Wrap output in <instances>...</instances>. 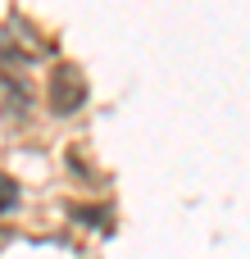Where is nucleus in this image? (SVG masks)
Segmentation results:
<instances>
[{"label":"nucleus","instance_id":"nucleus-1","mask_svg":"<svg viewBox=\"0 0 250 259\" xmlns=\"http://www.w3.org/2000/svg\"><path fill=\"white\" fill-rule=\"evenodd\" d=\"M82 100H87L82 73H77V68H59V73L50 77V105H55V114H73Z\"/></svg>","mask_w":250,"mask_h":259},{"label":"nucleus","instance_id":"nucleus-2","mask_svg":"<svg viewBox=\"0 0 250 259\" xmlns=\"http://www.w3.org/2000/svg\"><path fill=\"white\" fill-rule=\"evenodd\" d=\"M0 109H5L9 118H23V114L32 109V91L23 87L18 73H0Z\"/></svg>","mask_w":250,"mask_h":259},{"label":"nucleus","instance_id":"nucleus-3","mask_svg":"<svg viewBox=\"0 0 250 259\" xmlns=\"http://www.w3.org/2000/svg\"><path fill=\"white\" fill-rule=\"evenodd\" d=\"M14 205H18V187H14L9 178H0V214H9Z\"/></svg>","mask_w":250,"mask_h":259}]
</instances>
